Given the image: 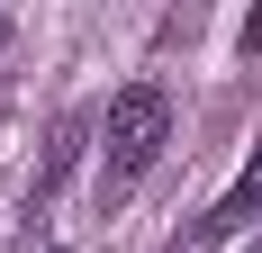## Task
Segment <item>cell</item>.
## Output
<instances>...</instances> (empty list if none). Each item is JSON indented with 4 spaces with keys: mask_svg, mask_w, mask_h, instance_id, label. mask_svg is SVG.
Returning <instances> with one entry per match:
<instances>
[{
    "mask_svg": "<svg viewBox=\"0 0 262 253\" xmlns=\"http://www.w3.org/2000/svg\"><path fill=\"white\" fill-rule=\"evenodd\" d=\"M163 145H172V100H163L154 81H127L108 100V118H100V181L108 190H136Z\"/></svg>",
    "mask_w": 262,
    "mask_h": 253,
    "instance_id": "1",
    "label": "cell"
},
{
    "mask_svg": "<svg viewBox=\"0 0 262 253\" xmlns=\"http://www.w3.org/2000/svg\"><path fill=\"white\" fill-rule=\"evenodd\" d=\"M253 217H262V145H253V163L235 172V190H226V199H217V208H208V217H199V226H190L172 253H217L235 226H253Z\"/></svg>",
    "mask_w": 262,
    "mask_h": 253,
    "instance_id": "2",
    "label": "cell"
},
{
    "mask_svg": "<svg viewBox=\"0 0 262 253\" xmlns=\"http://www.w3.org/2000/svg\"><path fill=\"white\" fill-rule=\"evenodd\" d=\"M73 154H81V118H63V126H54V145H46V172H36V208L54 199V181L73 172Z\"/></svg>",
    "mask_w": 262,
    "mask_h": 253,
    "instance_id": "3",
    "label": "cell"
},
{
    "mask_svg": "<svg viewBox=\"0 0 262 253\" xmlns=\"http://www.w3.org/2000/svg\"><path fill=\"white\" fill-rule=\"evenodd\" d=\"M0 54H9V9H0Z\"/></svg>",
    "mask_w": 262,
    "mask_h": 253,
    "instance_id": "4",
    "label": "cell"
},
{
    "mask_svg": "<svg viewBox=\"0 0 262 253\" xmlns=\"http://www.w3.org/2000/svg\"><path fill=\"white\" fill-rule=\"evenodd\" d=\"M253 253H262V235H253Z\"/></svg>",
    "mask_w": 262,
    "mask_h": 253,
    "instance_id": "5",
    "label": "cell"
}]
</instances>
